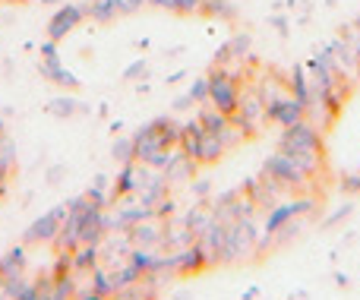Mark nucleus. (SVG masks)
I'll return each mask as SVG.
<instances>
[{
  "mask_svg": "<svg viewBox=\"0 0 360 300\" xmlns=\"http://www.w3.org/2000/svg\"><path fill=\"white\" fill-rule=\"evenodd\" d=\"M155 4L168 6V10H199L205 0H155Z\"/></svg>",
  "mask_w": 360,
  "mask_h": 300,
  "instance_id": "nucleus-7",
  "label": "nucleus"
},
{
  "mask_svg": "<svg viewBox=\"0 0 360 300\" xmlns=\"http://www.w3.org/2000/svg\"><path fill=\"white\" fill-rule=\"evenodd\" d=\"M281 152L294 155L307 171H310V174H316L319 164H323V143H319V133L313 130L310 124H304V120L294 124V126H285Z\"/></svg>",
  "mask_w": 360,
  "mask_h": 300,
  "instance_id": "nucleus-1",
  "label": "nucleus"
},
{
  "mask_svg": "<svg viewBox=\"0 0 360 300\" xmlns=\"http://www.w3.org/2000/svg\"><path fill=\"white\" fill-rule=\"evenodd\" d=\"M310 209H313V200H297V202H285V206H275L272 215H269V221H266V231H269V234H278L281 228H285L288 221L294 219V215H304V212H310Z\"/></svg>",
  "mask_w": 360,
  "mask_h": 300,
  "instance_id": "nucleus-5",
  "label": "nucleus"
},
{
  "mask_svg": "<svg viewBox=\"0 0 360 300\" xmlns=\"http://www.w3.org/2000/svg\"><path fill=\"white\" fill-rule=\"evenodd\" d=\"M304 114H307V105L300 98H294V95H285V98L272 101V105L266 107V117H272L275 124H281V126L300 124V120H304Z\"/></svg>",
  "mask_w": 360,
  "mask_h": 300,
  "instance_id": "nucleus-4",
  "label": "nucleus"
},
{
  "mask_svg": "<svg viewBox=\"0 0 360 300\" xmlns=\"http://www.w3.org/2000/svg\"><path fill=\"white\" fill-rule=\"evenodd\" d=\"M342 190H345V193H360V171H357V174H348V177H345V181H342Z\"/></svg>",
  "mask_w": 360,
  "mask_h": 300,
  "instance_id": "nucleus-9",
  "label": "nucleus"
},
{
  "mask_svg": "<svg viewBox=\"0 0 360 300\" xmlns=\"http://www.w3.org/2000/svg\"><path fill=\"white\" fill-rule=\"evenodd\" d=\"M54 225H57V215H48L44 221H38V225L32 228V237H48V231H54Z\"/></svg>",
  "mask_w": 360,
  "mask_h": 300,
  "instance_id": "nucleus-8",
  "label": "nucleus"
},
{
  "mask_svg": "<svg viewBox=\"0 0 360 300\" xmlns=\"http://www.w3.org/2000/svg\"><path fill=\"white\" fill-rule=\"evenodd\" d=\"M79 22V10H73V6H67V10L60 13V16L51 22V35H63V32L70 29V25Z\"/></svg>",
  "mask_w": 360,
  "mask_h": 300,
  "instance_id": "nucleus-6",
  "label": "nucleus"
},
{
  "mask_svg": "<svg viewBox=\"0 0 360 300\" xmlns=\"http://www.w3.org/2000/svg\"><path fill=\"white\" fill-rule=\"evenodd\" d=\"M357 29H360V22H357Z\"/></svg>",
  "mask_w": 360,
  "mask_h": 300,
  "instance_id": "nucleus-11",
  "label": "nucleus"
},
{
  "mask_svg": "<svg viewBox=\"0 0 360 300\" xmlns=\"http://www.w3.org/2000/svg\"><path fill=\"white\" fill-rule=\"evenodd\" d=\"M209 95V79H199L196 86L190 89V98H205Z\"/></svg>",
  "mask_w": 360,
  "mask_h": 300,
  "instance_id": "nucleus-10",
  "label": "nucleus"
},
{
  "mask_svg": "<svg viewBox=\"0 0 360 300\" xmlns=\"http://www.w3.org/2000/svg\"><path fill=\"white\" fill-rule=\"evenodd\" d=\"M209 101L218 107L221 114H234L237 111V101H240V92H237V82L224 73H215L209 79Z\"/></svg>",
  "mask_w": 360,
  "mask_h": 300,
  "instance_id": "nucleus-3",
  "label": "nucleus"
},
{
  "mask_svg": "<svg viewBox=\"0 0 360 300\" xmlns=\"http://www.w3.org/2000/svg\"><path fill=\"white\" fill-rule=\"evenodd\" d=\"M266 174L272 177L275 183H285V187H304V183L313 177L310 171H307L294 155H288V152H278V155L269 158V162H266Z\"/></svg>",
  "mask_w": 360,
  "mask_h": 300,
  "instance_id": "nucleus-2",
  "label": "nucleus"
}]
</instances>
